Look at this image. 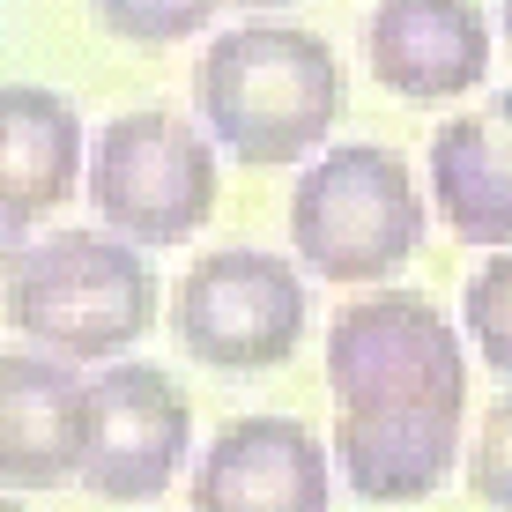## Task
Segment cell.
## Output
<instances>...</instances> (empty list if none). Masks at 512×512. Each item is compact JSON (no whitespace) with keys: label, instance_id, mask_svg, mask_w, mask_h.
<instances>
[{"label":"cell","instance_id":"cell-2","mask_svg":"<svg viewBox=\"0 0 512 512\" xmlns=\"http://www.w3.org/2000/svg\"><path fill=\"white\" fill-rule=\"evenodd\" d=\"M8 327L67 364L127 357L156 327V275L119 231H52L8 245Z\"/></svg>","mask_w":512,"mask_h":512},{"label":"cell","instance_id":"cell-11","mask_svg":"<svg viewBox=\"0 0 512 512\" xmlns=\"http://www.w3.org/2000/svg\"><path fill=\"white\" fill-rule=\"evenodd\" d=\"M75 186H90L75 104L45 82H8V97H0V223H8V245H30V231Z\"/></svg>","mask_w":512,"mask_h":512},{"label":"cell","instance_id":"cell-19","mask_svg":"<svg viewBox=\"0 0 512 512\" xmlns=\"http://www.w3.org/2000/svg\"><path fill=\"white\" fill-rule=\"evenodd\" d=\"M245 8H268V0H245Z\"/></svg>","mask_w":512,"mask_h":512},{"label":"cell","instance_id":"cell-13","mask_svg":"<svg viewBox=\"0 0 512 512\" xmlns=\"http://www.w3.org/2000/svg\"><path fill=\"white\" fill-rule=\"evenodd\" d=\"M431 201L468 245H512V97L431 134Z\"/></svg>","mask_w":512,"mask_h":512},{"label":"cell","instance_id":"cell-15","mask_svg":"<svg viewBox=\"0 0 512 512\" xmlns=\"http://www.w3.org/2000/svg\"><path fill=\"white\" fill-rule=\"evenodd\" d=\"M223 0H90V15L127 45H179L216 23Z\"/></svg>","mask_w":512,"mask_h":512},{"label":"cell","instance_id":"cell-12","mask_svg":"<svg viewBox=\"0 0 512 512\" xmlns=\"http://www.w3.org/2000/svg\"><path fill=\"white\" fill-rule=\"evenodd\" d=\"M334 461L364 505H416L461 461V416H431V409L342 416L334 423Z\"/></svg>","mask_w":512,"mask_h":512},{"label":"cell","instance_id":"cell-17","mask_svg":"<svg viewBox=\"0 0 512 512\" xmlns=\"http://www.w3.org/2000/svg\"><path fill=\"white\" fill-rule=\"evenodd\" d=\"M505 45H512V0H505Z\"/></svg>","mask_w":512,"mask_h":512},{"label":"cell","instance_id":"cell-10","mask_svg":"<svg viewBox=\"0 0 512 512\" xmlns=\"http://www.w3.org/2000/svg\"><path fill=\"white\" fill-rule=\"evenodd\" d=\"M364 60L394 97L446 104L490 75V23L475 0H379L364 23Z\"/></svg>","mask_w":512,"mask_h":512},{"label":"cell","instance_id":"cell-18","mask_svg":"<svg viewBox=\"0 0 512 512\" xmlns=\"http://www.w3.org/2000/svg\"><path fill=\"white\" fill-rule=\"evenodd\" d=\"M8 512H23V490H15V505H8Z\"/></svg>","mask_w":512,"mask_h":512},{"label":"cell","instance_id":"cell-3","mask_svg":"<svg viewBox=\"0 0 512 512\" xmlns=\"http://www.w3.org/2000/svg\"><path fill=\"white\" fill-rule=\"evenodd\" d=\"M290 245L327 282H386L423 245V193L394 149L342 141L290 193Z\"/></svg>","mask_w":512,"mask_h":512},{"label":"cell","instance_id":"cell-7","mask_svg":"<svg viewBox=\"0 0 512 512\" xmlns=\"http://www.w3.org/2000/svg\"><path fill=\"white\" fill-rule=\"evenodd\" d=\"M193 401L156 364H104L90 379V446H82V490L112 505H149L186 461Z\"/></svg>","mask_w":512,"mask_h":512},{"label":"cell","instance_id":"cell-4","mask_svg":"<svg viewBox=\"0 0 512 512\" xmlns=\"http://www.w3.org/2000/svg\"><path fill=\"white\" fill-rule=\"evenodd\" d=\"M327 394L342 401V416H379V409L461 416L468 409L461 327L416 290L349 297L327 327Z\"/></svg>","mask_w":512,"mask_h":512},{"label":"cell","instance_id":"cell-1","mask_svg":"<svg viewBox=\"0 0 512 512\" xmlns=\"http://www.w3.org/2000/svg\"><path fill=\"white\" fill-rule=\"evenodd\" d=\"M342 60L320 30L297 23H238L193 67V104L201 127L231 164L282 171L312 156L342 119Z\"/></svg>","mask_w":512,"mask_h":512},{"label":"cell","instance_id":"cell-14","mask_svg":"<svg viewBox=\"0 0 512 512\" xmlns=\"http://www.w3.org/2000/svg\"><path fill=\"white\" fill-rule=\"evenodd\" d=\"M461 327H468V349L490 364L498 379H512V245L483 260V275L468 282L461 297Z\"/></svg>","mask_w":512,"mask_h":512},{"label":"cell","instance_id":"cell-9","mask_svg":"<svg viewBox=\"0 0 512 512\" xmlns=\"http://www.w3.org/2000/svg\"><path fill=\"white\" fill-rule=\"evenodd\" d=\"M327 446L297 416H238L193 475V512H327Z\"/></svg>","mask_w":512,"mask_h":512},{"label":"cell","instance_id":"cell-16","mask_svg":"<svg viewBox=\"0 0 512 512\" xmlns=\"http://www.w3.org/2000/svg\"><path fill=\"white\" fill-rule=\"evenodd\" d=\"M468 490H475V498H483L490 512H512V394L483 416V431H475Z\"/></svg>","mask_w":512,"mask_h":512},{"label":"cell","instance_id":"cell-6","mask_svg":"<svg viewBox=\"0 0 512 512\" xmlns=\"http://www.w3.org/2000/svg\"><path fill=\"white\" fill-rule=\"evenodd\" d=\"M305 275L282 253L260 245H216L179 275L171 290V327L179 349L208 372H268L305 334Z\"/></svg>","mask_w":512,"mask_h":512},{"label":"cell","instance_id":"cell-8","mask_svg":"<svg viewBox=\"0 0 512 512\" xmlns=\"http://www.w3.org/2000/svg\"><path fill=\"white\" fill-rule=\"evenodd\" d=\"M90 446V379L52 349H8L0 357V475L8 490H60L82 483Z\"/></svg>","mask_w":512,"mask_h":512},{"label":"cell","instance_id":"cell-5","mask_svg":"<svg viewBox=\"0 0 512 512\" xmlns=\"http://www.w3.org/2000/svg\"><path fill=\"white\" fill-rule=\"evenodd\" d=\"M90 208L134 245H179L216 216V134L171 112H119L90 149Z\"/></svg>","mask_w":512,"mask_h":512}]
</instances>
